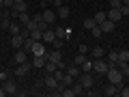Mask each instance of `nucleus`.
<instances>
[{
    "label": "nucleus",
    "mask_w": 129,
    "mask_h": 97,
    "mask_svg": "<svg viewBox=\"0 0 129 97\" xmlns=\"http://www.w3.org/2000/svg\"><path fill=\"white\" fill-rule=\"evenodd\" d=\"M106 76H108V82L116 84V86H123V82H125V76L120 74V69H118V67H110V69L106 71Z\"/></svg>",
    "instance_id": "1"
},
{
    "label": "nucleus",
    "mask_w": 129,
    "mask_h": 97,
    "mask_svg": "<svg viewBox=\"0 0 129 97\" xmlns=\"http://www.w3.org/2000/svg\"><path fill=\"white\" fill-rule=\"evenodd\" d=\"M108 69H110L108 60H103V58H95L92 60V71H95V74H106Z\"/></svg>",
    "instance_id": "2"
},
{
    "label": "nucleus",
    "mask_w": 129,
    "mask_h": 97,
    "mask_svg": "<svg viewBox=\"0 0 129 97\" xmlns=\"http://www.w3.org/2000/svg\"><path fill=\"white\" fill-rule=\"evenodd\" d=\"M80 84H82L84 88H92V84H95V78H92L90 71H82V74H80Z\"/></svg>",
    "instance_id": "3"
},
{
    "label": "nucleus",
    "mask_w": 129,
    "mask_h": 97,
    "mask_svg": "<svg viewBox=\"0 0 129 97\" xmlns=\"http://www.w3.org/2000/svg\"><path fill=\"white\" fill-rule=\"evenodd\" d=\"M30 54H32V56H45L47 50H45V45H43V41H32Z\"/></svg>",
    "instance_id": "4"
},
{
    "label": "nucleus",
    "mask_w": 129,
    "mask_h": 97,
    "mask_svg": "<svg viewBox=\"0 0 129 97\" xmlns=\"http://www.w3.org/2000/svg\"><path fill=\"white\" fill-rule=\"evenodd\" d=\"M30 65H32L30 60H26V63H19L17 67L13 69V74H15V76H19V78H24V76H26L28 71H30Z\"/></svg>",
    "instance_id": "5"
},
{
    "label": "nucleus",
    "mask_w": 129,
    "mask_h": 97,
    "mask_svg": "<svg viewBox=\"0 0 129 97\" xmlns=\"http://www.w3.org/2000/svg\"><path fill=\"white\" fill-rule=\"evenodd\" d=\"M24 41H26V37H24V35H11V45H13V50L24 47Z\"/></svg>",
    "instance_id": "6"
},
{
    "label": "nucleus",
    "mask_w": 129,
    "mask_h": 97,
    "mask_svg": "<svg viewBox=\"0 0 129 97\" xmlns=\"http://www.w3.org/2000/svg\"><path fill=\"white\" fill-rule=\"evenodd\" d=\"M13 60H15V63H26V60H28V52L26 50H24V47H19V50H15V54H13Z\"/></svg>",
    "instance_id": "7"
},
{
    "label": "nucleus",
    "mask_w": 129,
    "mask_h": 97,
    "mask_svg": "<svg viewBox=\"0 0 129 97\" xmlns=\"http://www.w3.org/2000/svg\"><path fill=\"white\" fill-rule=\"evenodd\" d=\"M118 91H120V86H116V84H112V82H108V86H103V95H108V97L118 95Z\"/></svg>",
    "instance_id": "8"
},
{
    "label": "nucleus",
    "mask_w": 129,
    "mask_h": 97,
    "mask_svg": "<svg viewBox=\"0 0 129 97\" xmlns=\"http://www.w3.org/2000/svg\"><path fill=\"white\" fill-rule=\"evenodd\" d=\"M41 15H43V22H47V24H54L56 17H58V15H56V11H52V9H45Z\"/></svg>",
    "instance_id": "9"
},
{
    "label": "nucleus",
    "mask_w": 129,
    "mask_h": 97,
    "mask_svg": "<svg viewBox=\"0 0 129 97\" xmlns=\"http://www.w3.org/2000/svg\"><path fill=\"white\" fill-rule=\"evenodd\" d=\"M43 84H45L47 88H54V91H56V86H58V80L54 78V74H47L45 78H43Z\"/></svg>",
    "instance_id": "10"
},
{
    "label": "nucleus",
    "mask_w": 129,
    "mask_h": 97,
    "mask_svg": "<svg viewBox=\"0 0 129 97\" xmlns=\"http://www.w3.org/2000/svg\"><path fill=\"white\" fill-rule=\"evenodd\" d=\"M5 91H7V95H17V84L15 82H11V80H5Z\"/></svg>",
    "instance_id": "11"
},
{
    "label": "nucleus",
    "mask_w": 129,
    "mask_h": 97,
    "mask_svg": "<svg viewBox=\"0 0 129 97\" xmlns=\"http://www.w3.org/2000/svg\"><path fill=\"white\" fill-rule=\"evenodd\" d=\"M56 39V32L52 30V28H45V30H43V37H41V41L43 43H52Z\"/></svg>",
    "instance_id": "12"
},
{
    "label": "nucleus",
    "mask_w": 129,
    "mask_h": 97,
    "mask_svg": "<svg viewBox=\"0 0 129 97\" xmlns=\"http://www.w3.org/2000/svg\"><path fill=\"white\" fill-rule=\"evenodd\" d=\"M106 15H108V19H112V22H114V24L118 22L120 17H123V13H120V9H112V7H110V11H108Z\"/></svg>",
    "instance_id": "13"
},
{
    "label": "nucleus",
    "mask_w": 129,
    "mask_h": 97,
    "mask_svg": "<svg viewBox=\"0 0 129 97\" xmlns=\"http://www.w3.org/2000/svg\"><path fill=\"white\" fill-rule=\"evenodd\" d=\"M64 74H69L71 78H80V74H82V69H80L78 65H73V63H71L69 67H67V69H64Z\"/></svg>",
    "instance_id": "14"
},
{
    "label": "nucleus",
    "mask_w": 129,
    "mask_h": 97,
    "mask_svg": "<svg viewBox=\"0 0 129 97\" xmlns=\"http://www.w3.org/2000/svg\"><path fill=\"white\" fill-rule=\"evenodd\" d=\"M45 63H47L45 56H32V67H35V69H41V67H45Z\"/></svg>",
    "instance_id": "15"
},
{
    "label": "nucleus",
    "mask_w": 129,
    "mask_h": 97,
    "mask_svg": "<svg viewBox=\"0 0 129 97\" xmlns=\"http://www.w3.org/2000/svg\"><path fill=\"white\" fill-rule=\"evenodd\" d=\"M114 26H116V24L112 22V19H103V22L99 24V28H101V32H112V30H114Z\"/></svg>",
    "instance_id": "16"
},
{
    "label": "nucleus",
    "mask_w": 129,
    "mask_h": 97,
    "mask_svg": "<svg viewBox=\"0 0 129 97\" xmlns=\"http://www.w3.org/2000/svg\"><path fill=\"white\" fill-rule=\"evenodd\" d=\"M47 60H52V63H58V60H62V54H60V50H52L45 54Z\"/></svg>",
    "instance_id": "17"
},
{
    "label": "nucleus",
    "mask_w": 129,
    "mask_h": 97,
    "mask_svg": "<svg viewBox=\"0 0 129 97\" xmlns=\"http://www.w3.org/2000/svg\"><path fill=\"white\" fill-rule=\"evenodd\" d=\"M56 15H58L60 19H67V17L71 15V9H69L67 5H62V7H58V11H56Z\"/></svg>",
    "instance_id": "18"
},
{
    "label": "nucleus",
    "mask_w": 129,
    "mask_h": 97,
    "mask_svg": "<svg viewBox=\"0 0 129 97\" xmlns=\"http://www.w3.org/2000/svg\"><path fill=\"white\" fill-rule=\"evenodd\" d=\"M90 56H92V58H103V56H106V50H103L101 45H97V47L90 50Z\"/></svg>",
    "instance_id": "19"
},
{
    "label": "nucleus",
    "mask_w": 129,
    "mask_h": 97,
    "mask_svg": "<svg viewBox=\"0 0 129 97\" xmlns=\"http://www.w3.org/2000/svg\"><path fill=\"white\" fill-rule=\"evenodd\" d=\"M116 67L120 69V74H123L125 78H129V63H125V60H118V63H116Z\"/></svg>",
    "instance_id": "20"
},
{
    "label": "nucleus",
    "mask_w": 129,
    "mask_h": 97,
    "mask_svg": "<svg viewBox=\"0 0 129 97\" xmlns=\"http://www.w3.org/2000/svg\"><path fill=\"white\" fill-rule=\"evenodd\" d=\"M116 63H118V52H110V54H108V65H110V67H116Z\"/></svg>",
    "instance_id": "21"
},
{
    "label": "nucleus",
    "mask_w": 129,
    "mask_h": 97,
    "mask_svg": "<svg viewBox=\"0 0 129 97\" xmlns=\"http://www.w3.org/2000/svg\"><path fill=\"white\" fill-rule=\"evenodd\" d=\"M92 19H95V24H101L103 19H108V15H106V11H97V13L92 15Z\"/></svg>",
    "instance_id": "22"
},
{
    "label": "nucleus",
    "mask_w": 129,
    "mask_h": 97,
    "mask_svg": "<svg viewBox=\"0 0 129 97\" xmlns=\"http://www.w3.org/2000/svg\"><path fill=\"white\" fill-rule=\"evenodd\" d=\"M26 9H28L26 2H15V5L11 7V11H15V13H22V11H26Z\"/></svg>",
    "instance_id": "23"
},
{
    "label": "nucleus",
    "mask_w": 129,
    "mask_h": 97,
    "mask_svg": "<svg viewBox=\"0 0 129 97\" xmlns=\"http://www.w3.org/2000/svg\"><path fill=\"white\" fill-rule=\"evenodd\" d=\"M71 88L75 91V95H82V93H86V88H84L82 84H80V80H78V82L73 80V84H71Z\"/></svg>",
    "instance_id": "24"
},
{
    "label": "nucleus",
    "mask_w": 129,
    "mask_h": 97,
    "mask_svg": "<svg viewBox=\"0 0 129 97\" xmlns=\"http://www.w3.org/2000/svg\"><path fill=\"white\" fill-rule=\"evenodd\" d=\"M17 22H22L24 26L30 22V15H28V11H22V13H17Z\"/></svg>",
    "instance_id": "25"
},
{
    "label": "nucleus",
    "mask_w": 129,
    "mask_h": 97,
    "mask_svg": "<svg viewBox=\"0 0 129 97\" xmlns=\"http://www.w3.org/2000/svg\"><path fill=\"white\" fill-rule=\"evenodd\" d=\"M54 32H56V39H64V37H67V35H69L71 30H69V28H56Z\"/></svg>",
    "instance_id": "26"
},
{
    "label": "nucleus",
    "mask_w": 129,
    "mask_h": 97,
    "mask_svg": "<svg viewBox=\"0 0 129 97\" xmlns=\"http://www.w3.org/2000/svg\"><path fill=\"white\" fill-rule=\"evenodd\" d=\"M41 37H43V30H39V28L30 30V39H32V41H41Z\"/></svg>",
    "instance_id": "27"
},
{
    "label": "nucleus",
    "mask_w": 129,
    "mask_h": 97,
    "mask_svg": "<svg viewBox=\"0 0 129 97\" xmlns=\"http://www.w3.org/2000/svg\"><path fill=\"white\" fill-rule=\"evenodd\" d=\"M7 30H9L11 35H19V32H22V28H19V24L11 22V24H9V28H7Z\"/></svg>",
    "instance_id": "28"
},
{
    "label": "nucleus",
    "mask_w": 129,
    "mask_h": 97,
    "mask_svg": "<svg viewBox=\"0 0 129 97\" xmlns=\"http://www.w3.org/2000/svg\"><path fill=\"white\" fill-rule=\"evenodd\" d=\"M84 60H86V56H84L82 52H78V56L73 58V65H78V67H82V63H84Z\"/></svg>",
    "instance_id": "29"
},
{
    "label": "nucleus",
    "mask_w": 129,
    "mask_h": 97,
    "mask_svg": "<svg viewBox=\"0 0 129 97\" xmlns=\"http://www.w3.org/2000/svg\"><path fill=\"white\" fill-rule=\"evenodd\" d=\"M56 69H58V67H56V63H52V60H47V63H45V71H47V74H54Z\"/></svg>",
    "instance_id": "30"
},
{
    "label": "nucleus",
    "mask_w": 129,
    "mask_h": 97,
    "mask_svg": "<svg viewBox=\"0 0 129 97\" xmlns=\"http://www.w3.org/2000/svg\"><path fill=\"white\" fill-rule=\"evenodd\" d=\"M118 60H125V63H129V50H120V52H118Z\"/></svg>",
    "instance_id": "31"
},
{
    "label": "nucleus",
    "mask_w": 129,
    "mask_h": 97,
    "mask_svg": "<svg viewBox=\"0 0 129 97\" xmlns=\"http://www.w3.org/2000/svg\"><path fill=\"white\" fill-rule=\"evenodd\" d=\"M82 24H84V28H88V30H90L92 26H97V24H95V19H92V17H86V19H84Z\"/></svg>",
    "instance_id": "32"
},
{
    "label": "nucleus",
    "mask_w": 129,
    "mask_h": 97,
    "mask_svg": "<svg viewBox=\"0 0 129 97\" xmlns=\"http://www.w3.org/2000/svg\"><path fill=\"white\" fill-rule=\"evenodd\" d=\"M82 71H92V60H84V63H82Z\"/></svg>",
    "instance_id": "33"
},
{
    "label": "nucleus",
    "mask_w": 129,
    "mask_h": 97,
    "mask_svg": "<svg viewBox=\"0 0 129 97\" xmlns=\"http://www.w3.org/2000/svg\"><path fill=\"white\" fill-rule=\"evenodd\" d=\"M90 35H92V37H101V35H103V32H101V28H99V24L90 28Z\"/></svg>",
    "instance_id": "34"
},
{
    "label": "nucleus",
    "mask_w": 129,
    "mask_h": 97,
    "mask_svg": "<svg viewBox=\"0 0 129 97\" xmlns=\"http://www.w3.org/2000/svg\"><path fill=\"white\" fill-rule=\"evenodd\" d=\"M73 80H75V78H71L69 74H64V78H62V84H64V86H71V84H73Z\"/></svg>",
    "instance_id": "35"
},
{
    "label": "nucleus",
    "mask_w": 129,
    "mask_h": 97,
    "mask_svg": "<svg viewBox=\"0 0 129 97\" xmlns=\"http://www.w3.org/2000/svg\"><path fill=\"white\" fill-rule=\"evenodd\" d=\"M52 45H54V50H60V47H62V39H54Z\"/></svg>",
    "instance_id": "36"
},
{
    "label": "nucleus",
    "mask_w": 129,
    "mask_h": 97,
    "mask_svg": "<svg viewBox=\"0 0 129 97\" xmlns=\"http://www.w3.org/2000/svg\"><path fill=\"white\" fill-rule=\"evenodd\" d=\"M120 5H123V0H110V7H112V9H118Z\"/></svg>",
    "instance_id": "37"
},
{
    "label": "nucleus",
    "mask_w": 129,
    "mask_h": 97,
    "mask_svg": "<svg viewBox=\"0 0 129 97\" xmlns=\"http://www.w3.org/2000/svg\"><path fill=\"white\" fill-rule=\"evenodd\" d=\"M118 9H120V13H123V17H125V15H129V7L127 5H120Z\"/></svg>",
    "instance_id": "38"
},
{
    "label": "nucleus",
    "mask_w": 129,
    "mask_h": 97,
    "mask_svg": "<svg viewBox=\"0 0 129 97\" xmlns=\"http://www.w3.org/2000/svg\"><path fill=\"white\" fill-rule=\"evenodd\" d=\"M118 95H123V97H129V86H120V91H118Z\"/></svg>",
    "instance_id": "39"
},
{
    "label": "nucleus",
    "mask_w": 129,
    "mask_h": 97,
    "mask_svg": "<svg viewBox=\"0 0 129 97\" xmlns=\"http://www.w3.org/2000/svg\"><path fill=\"white\" fill-rule=\"evenodd\" d=\"M9 24H11V19H9V17H2V22H0V26H2V28H9Z\"/></svg>",
    "instance_id": "40"
},
{
    "label": "nucleus",
    "mask_w": 129,
    "mask_h": 97,
    "mask_svg": "<svg viewBox=\"0 0 129 97\" xmlns=\"http://www.w3.org/2000/svg\"><path fill=\"white\" fill-rule=\"evenodd\" d=\"M2 5H5V7H9V9H11V7H13L15 2H13V0H2Z\"/></svg>",
    "instance_id": "41"
},
{
    "label": "nucleus",
    "mask_w": 129,
    "mask_h": 97,
    "mask_svg": "<svg viewBox=\"0 0 129 97\" xmlns=\"http://www.w3.org/2000/svg\"><path fill=\"white\" fill-rule=\"evenodd\" d=\"M52 5H54V7H56V9H58V7H62V5H64V2H62V0H54V2H52Z\"/></svg>",
    "instance_id": "42"
},
{
    "label": "nucleus",
    "mask_w": 129,
    "mask_h": 97,
    "mask_svg": "<svg viewBox=\"0 0 129 97\" xmlns=\"http://www.w3.org/2000/svg\"><path fill=\"white\" fill-rule=\"evenodd\" d=\"M80 52H82V54H88V47H86V45L82 43V45H80Z\"/></svg>",
    "instance_id": "43"
},
{
    "label": "nucleus",
    "mask_w": 129,
    "mask_h": 97,
    "mask_svg": "<svg viewBox=\"0 0 129 97\" xmlns=\"http://www.w3.org/2000/svg\"><path fill=\"white\" fill-rule=\"evenodd\" d=\"M0 80H2V82L7 80V74H5V71H0Z\"/></svg>",
    "instance_id": "44"
},
{
    "label": "nucleus",
    "mask_w": 129,
    "mask_h": 97,
    "mask_svg": "<svg viewBox=\"0 0 129 97\" xmlns=\"http://www.w3.org/2000/svg\"><path fill=\"white\" fill-rule=\"evenodd\" d=\"M7 95V91H5V86H0V97H5Z\"/></svg>",
    "instance_id": "45"
},
{
    "label": "nucleus",
    "mask_w": 129,
    "mask_h": 97,
    "mask_svg": "<svg viewBox=\"0 0 129 97\" xmlns=\"http://www.w3.org/2000/svg\"><path fill=\"white\" fill-rule=\"evenodd\" d=\"M52 2H54V0H43V5H45V7H47V5H52Z\"/></svg>",
    "instance_id": "46"
},
{
    "label": "nucleus",
    "mask_w": 129,
    "mask_h": 97,
    "mask_svg": "<svg viewBox=\"0 0 129 97\" xmlns=\"http://www.w3.org/2000/svg\"><path fill=\"white\" fill-rule=\"evenodd\" d=\"M123 5H127V7H129V0H123Z\"/></svg>",
    "instance_id": "47"
},
{
    "label": "nucleus",
    "mask_w": 129,
    "mask_h": 97,
    "mask_svg": "<svg viewBox=\"0 0 129 97\" xmlns=\"http://www.w3.org/2000/svg\"><path fill=\"white\" fill-rule=\"evenodd\" d=\"M13 2H24V0H13Z\"/></svg>",
    "instance_id": "48"
},
{
    "label": "nucleus",
    "mask_w": 129,
    "mask_h": 97,
    "mask_svg": "<svg viewBox=\"0 0 129 97\" xmlns=\"http://www.w3.org/2000/svg\"><path fill=\"white\" fill-rule=\"evenodd\" d=\"M0 7H5V5H2V0H0Z\"/></svg>",
    "instance_id": "49"
},
{
    "label": "nucleus",
    "mask_w": 129,
    "mask_h": 97,
    "mask_svg": "<svg viewBox=\"0 0 129 97\" xmlns=\"http://www.w3.org/2000/svg\"><path fill=\"white\" fill-rule=\"evenodd\" d=\"M0 22H2V13H0Z\"/></svg>",
    "instance_id": "50"
}]
</instances>
